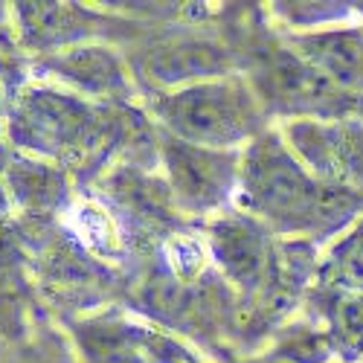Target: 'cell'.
<instances>
[{"mask_svg": "<svg viewBox=\"0 0 363 363\" xmlns=\"http://www.w3.org/2000/svg\"><path fill=\"white\" fill-rule=\"evenodd\" d=\"M160 116L177 140L201 148H224L253 134L259 125L256 99L241 84L201 82L160 102Z\"/></svg>", "mask_w": 363, "mask_h": 363, "instance_id": "obj_2", "label": "cell"}, {"mask_svg": "<svg viewBox=\"0 0 363 363\" xmlns=\"http://www.w3.org/2000/svg\"><path fill=\"white\" fill-rule=\"evenodd\" d=\"M111 192L137 218H148V221H163L166 218V192H163V186L151 184L148 177H140L137 172H125V174L113 177Z\"/></svg>", "mask_w": 363, "mask_h": 363, "instance_id": "obj_12", "label": "cell"}, {"mask_svg": "<svg viewBox=\"0 0 363 363\" xmlns=\"http://www.w3.org/2000/svg\"><path fill=\"white\" fill-rule=\"evenodd\" d=\"M320 277L325 285L346 291V294H363V221L337 241V247L328 253Z\"/></svg>", "mask_w": 363, "mask_h": 363, "instance_id": "obj_11", "label": "cell"}, {"mask_svg": "<svg viewBox=\"0 0 363 363\" xmlns=\"http://www.w3.org/2000/svg\"><path fill=\"white\" fill-rule=\"evenodd\" d=\"M76 233L82 235V241H87V247H111V224L102 213L96 209H82L79 213V224H76Z\"/></svg>", "mask_w": 363, "mask_h": 363, "instance_id": "obj_16", "label": "cell"}, {"mask_svg": "<svg viewBox=\"0 0 363 363\" xmlns=\"http://www.w3.org/2000/svg\"><path fill=\"white\" fill-rule=\"evenodd\" d=\"M29 143H38L47 151H90L102 140V123L90 108L67 96H35L26 108L23 123Z\"/></svg>", "mask_w": 363, "mask_h": 363, "instance_id": "obj_6", "label": "cell"}, {"mask_svg": "<svg viewBox=\"0 0 363 363\" xmlns=\"http://www.w3.org/2000/svg\"><path fill=\"white\" fill-rule=\"evenodd\" d=\"M291 143L314 177L363 195V119H335V123H296Z\"/></svg>", "mask_w": 363, "mask_h": 363, "instance_id": "obj_3", "label": "cell"}, {"mask_svg": "<svg viewBox=\"0 0 363 363\" xmlns=\"http://www.w3.org/2000/svg\"><path fill=\"white\" fill-rule=\"evenodd\" d=\"M227 67L224 50L206 44V41H177V44H163L151 50L145 58V70L151 79L163 84L174 82H189V79H203L221 73Z\"/></svg>", "mask_w": 363, "mask_h": 363, "instance_id": "obj_9", "label": "cell"}, {"mask_svg": "<svg viewBox=\"0 0 363 363\" xmlns=\"http://www.w3.org/2000/svg\"><path fill=\"white\" fill-rule=\"evenodd\" d=\"M331 335L346 357L363 354V294L337 291L331 302Z\"/></svg>", "mask_w": 363, "mask_h": 363, "instance_id": "obj_13", "label": "cell"}, {"mask_svg": "<svg viewBox=\"0 0 363 363\" xmlns=\"http://www.w3.org/2000/svg\"><path fill=\"white\" fill-rule=\"evenodd\" d=\"M79 12L62 4H23V21L33 35L44 41H65L79 33Z\"/></svg>", "mask_w": 363, "mask_h": 363, "instance_id": "obj_14", "label": "cell"}, {"mask_svg": "<svg viewBox=\"0 0 363 363\" xmlns=\"http://www.w3.org/2000/svg\"><path fill=\"white\" fill-rule=\"evenodd\" d=\"M58 70L76 84H82L84 90H94V94H113V90L125 84L119 62L108 50L99 47H82L65 52L58 58Z\"/></svg>", "mask_w": 363, "mask_h": 363, "instance_id": "obj_10", "label": "cell"}, {"mask_svg": "<svg viewBox=\"0 0 363 363\" xmlns=\"http://www.w3.org/2000/svg\"><path fill=\"white\" fill-rule=\"evenodd\" d=\"M213 247L227 270V277L241 288H259L274 267V250L264 241V233L245 218H227L213 233Z\"/></svg>", "mask_w": 363, "mask_h": 363, "instance_id": "obj_7", "label": "cell"}, {"mask_svg": "<svg viewBox=\"0 0 363 363\" xmlns=\"http://www.w3.org/2000/svg\"><path fill=\"white\" fill-rule=\"evenodd\" d=\"M264 82L270 96L299 111H311L320 116H346L360 111V99L343 94L325 76H320L306 58L299 55H277L264 70Z\"/></svg>", "mask_w": 363, "mask_h": 363, "instance_id": "obj_5", "label": "cell"}, {"mask_svg": "<svg viewBox=\"0 0 363 363\" xmlns=\"http://www.w3.org/2000/svg\"><path fill=\"white\" fill-rule=\"evenodd\" d=\"M247 206L279 230H308L328 235L346 227L360 209L363 195L323 184L277 140H259L245 163Z\"/></svg>", "mask_w": 363, "mask_h": 363, "instance_id": "obj_1", "label": "cell"}, {"mask_svg": "<svg viewBox=\"0 0 363 363\" xmlns=\"http://www.w3.org/2000/svg\"><path fill=\"white\" fill-rule=\"evenodd\" d=\"M12 184L18 186V195L29 203L47 206L58 198L62 189V177L52 174L47 166H21L18 172H12Z\"/></svg>", "mask_w": 363, "mask_h": 363, "instance_id": "obj_15", "label": "cell"}, {"mask_svg": "<svg viewBox=\"0 0 363 363\" xmlns=\"http://www.w3.org/2000/svg\"><path fill=\"white\" fill-rule=\"evenodd\" d=\"M299 58L325 76L343 94L363 99V33L360 29H335L299 38Z\"/></svg>", "mask_w": 363, "mask_h": 363, "instance_id": "obj_8", "label": "cell"}, {"mask_svg": "<svg viewBox=\"0 0 363 363\" xmlns=\"http://www.w3.org/2000/svg\"><path fill=\"white\" fill-rule=\"evenodd\" d=\"M169 259H172L174 274L180 277H192L203 267V250L189 238H174L169 247Z\"/></svg>", "mask_w": 363, "mask_h": 363, "instance_id": "obj_17", "label": "cell"}, {"mask_svg": "<svg viewBox=\"0 0 363 363\" xmlns=\"http://www.w3.org/2000/svg\"><path fill=\"white\" fill-rule=\"evenodd\" d=\"M166 166L174 198L184 206L209 209L230 195L235 174L230 155H221L216 148H201L184 140H172L166 145Z\"/></svg>", "mask_w": 363, "mask_h": 363, "instance_id": "obj_4", "label": "cell"}]
</instances>
